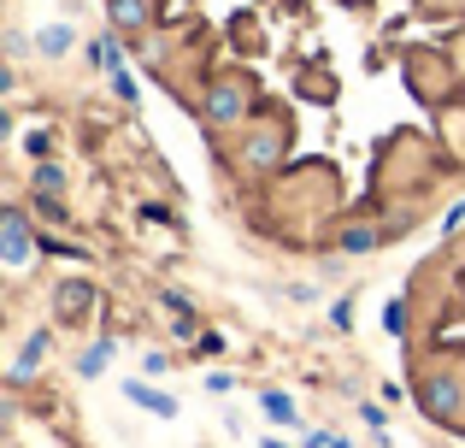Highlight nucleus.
<instances>
[{
    "label": "nucleus",
    "instance_id": "1",
    "mask_svg": "<svg viewBox=\"0 0 465 448\" xmlns=\"http://www.w3.org/2000/svg\"><path fill=\"white\" fill-rule=\"evenodd\" d=\"M106 18L265 219L295 172L301 118L348 113L353 83L465 148V0H106Z\"/></svg>",
    "mask_w": 465,
    "mask_h": 448
},
{
    "label": "nucleus",
    "instance_id": "2",
    "mask_svg": "<svg viewBox=\"0 0 465 448\" xmlns=\"http://www.w3.org/2000/svg\"><path fill=\"white\" fill-rule=\"evenodd\" d=\"M24 254H30V242H24V213L12 207V213H6V260L24 265Z\"/></svg>",
    "mask_w": 465,
    "mask_h": 448
},
{
    "label": "nucleus",
    "instance_id": "3",
    "mask_svg": "<svg viewBox=\"0 0 465 448\" xmlns=\"http://www.w3.org/2000/svg\"><path fill=\"white\" fill-rule=\"evenodd\" d=\"M124 390H130V402H142V407H153V413H177V407H171V395H159V390H142V383H124Z\"/></svg>",
    "mask_w": 465,
    "mask_h": 448
},
{
    "label": "nucleus",
    "instance_id": "4",
    "mask_svg": "<svg viewBox=\"0 0 465 448\" xmlns=\"http://www.w3.org/2000/svg\"><path fill=\"white\" fill-rule=\"evenodd\" d=\"M265 413L283 419V425H295V402H289V395H265Z\"/></svg>",
    "mask_w": 465,
    "mask_h": 448
},
{
    "label": "nucleus",
    "instance_id": "5",
    "mask_svg": "<svg viewBox=\"0 0 465 448\" xmlns=\"http://www.w3.org/2000/svg\"><path fill=\"white\" fill-rule=\"evenodd\" d=\"M101 366H106V348H89V354L77 360V372H83V378H94V372H101Z\"/></svg>",
    "mask_w": 465,
    "mask_h": 448
}]
</instances>
